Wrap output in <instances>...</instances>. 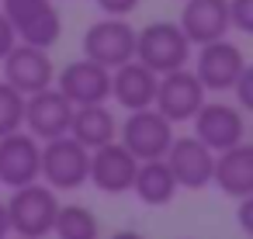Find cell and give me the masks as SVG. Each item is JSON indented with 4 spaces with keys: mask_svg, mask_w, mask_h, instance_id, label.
Wrapping results in <instances>:
<instances>
[{
    "mask_svg": "<svg viewBox=\"0 0 253 239\" xmlns=\"http://www.w3.org/2000/svg\"><path fill=\"white\" fill-rule=\"evenodd\" d=\"M191 49L194 45L187 42V35L180 32L177 21H153L146 28H135V59L146 70H153L156 77L187 66Z\"/></svg>",
    "mask_w": 253,
    "mask_h": 239,
    "instance_id": "1",
    "label": "cell"
},
{
    "mask_svg": "<svg viewBox=\"0 0 253 239\" xmlns=\"http://www.w3.org/2000/svg\"><path fill=\"white\" fill-rule=\"evenodd\" d=\"M7 208V222H11V232L25 236V239H42L52 232V218H56V208H59V198L49 184H21L14 187V194L4 201Z\"/></svg>",
    "mask_w": 253,
    "mask_h": 239,
    "instance_id": "2",
    "label": "cell"
},
{
    "mask_svg": "<svg viewBox=\"0 0 253 239\" xmlns=\"http://www.w3.org/2000/svg\"><path fill=\"white\" fill-rule=\"evenodd\" d=\"M0 11L25 45L52 49L63 35V14L52 0H0Z\"/></svg>",
    "mask_w": 253,
    "mask_h": 239,
    "instance_id": "3",
    "label": "cell"
},
{
    "mask_svg": "<svg viewBox=\"0 0 253 239\" xmlns=\"http://www.w3.org/2000/svg\"><path fill=\"white\" fill-rule=\"evenodd\" d=\"M90 170V149H84L73 135L49 139L39 149V177L52 191H77L87 184Z\"/></svg>",
    "mask_w": 253,
    "mask_h": 239,
    "instance_id": "4",
    "label": "cell"
},
{
    "mask_svg": "<svg viewBox=\"0 0 253 239\" xmlns=\"http://www.w3.org/2000/svg\"><path fill=\"white\" fill-rule=\"evenodd\" d=\"M80 49H84V59H90L104 70H115V66L135 59V28L125 18H101L84 32Z\"/></svg>",
    "mask_w": 253,
    "mask_h": 239,
    "instance_id": "5",
    "label": "cell"
},
{
    "mask_svg": "<svg viewBox=\"0 0 253 239\" xmlns=\"http://www.w3.org/2000/svg\"><path fill=\"white\" fill-rule=\"evenodd\" d=\"M118 142L142 163V159H163L170 142H173V125L156 111V108H139L128 111V118L118 128Z\"/></svg>",
    "mask_w": 253,
    "mask_h": 239,
    "instance_id": "6",
    "label": "cell"
},
{
    "mask_svg": "<svg viewBox=\"0 0 253 239\" xmlns=\"http://www.w3.org/2000/svg\"><path fill=\"white\" fill-rule=\"evenodd\" d=\"M205 94H208V90L201 87V80L194 77V70L180 66V70H170V73H163V77L156 80L153 108H156L170 125L191 121L194 111L205 104Z\"/></svg>",
    "mask_w": 253,
    "mask_h": 239,
    "instance_id": "7",
    "label": "cell"
},
{
    "mask_svg": "<svg viewBox=\"0 0 253 239\" xmlns=\"http://www.w3.org/2000/svg\"><path fill=\"white\" fill-rule=\"evenodd\" d=\"M191 121H194V139H201L211 153H222L246 139V111L229 101H205Z\"/></svg>",
    "mask_w": 253,
    "mask_h": 239,
    "instance_id": "8",
    "label": "cell"
},
{
    "mask_svg": "<svg viewBox=\"0 0 253 239\" xmlns=\"http://www.w3.org/2000/svg\"><path fill=\"white\" fill-rule=\"evenodd\" d=\"M4 63V83H11L18 94H39L45 87L56 83V66L49 59V49H39V45H25V42H14V49L0 59Z\"/></svg>",
    "mask_w": 253,
    "mask_h": 239,
    "instance_id": "9",
    "label": "cell"
},
{
    "mask_svg": "<svg viewBox=\"0 0 253 239\" xmlns=\"http://www.w3.org/2000/svg\"><path fill=\"white\" fill-rule=\"evenodd\" d=\"M246 56L236 42L229 39H215L198 45V59H194V77L201 80L205 90H232V83L239 80V73L246 70Z\"/></svg>",
    "mask_w": 253,
    "mask_h": 239,
    "instance_id": "10",
    "label": "cell"
},
{
    "mask_svg": "<svg viewBox=\"0 0 253 239\" xmlns=\"http://www.w3.org/2000/svg\"><path fill=\"white\" fill-rule=\"evenodd\" d=\"M70 118H73V104L56 87H45V90L25 97V121H21V128L28 135H35L39 142L66 135L70 132Z\"/></svg>",
    "mask_w": 253,
    "mask_h": 239,
    "instance_id": "11",
    "label": "cell"
},
{
    "mask_svg": "<svg viewBox=\"0 0 253 239\" xmlns=\"http://www.w3.org/2000/svg\"><path fill=\"white\" fill-rule=\"evenodd\" d=\"M135 170H139V159L118 142H104L97 149H90V170H87V180L104 191V194H128L132 191V180H135Z\"/></svg>",
    "mask_w": 253,
    "mask_h": 239,
    "instance_id": "12",
    "label": "cell"
},
{
    "mask_svg": "<svg viewBox=\"0 0 253 239\" xmlns=\"http://www.w3.org/2000/svg\"><path fill=\"white\" fill-rule=\"evenodd\" d=\"M73 108L80 104H108L111 101V70L90 63V59H73L59 70V83H52Z\"/></svg>",
    "mask_w": 253,
    "mask_h": 239,
    "instance_id": "13",
    "label": "cell"
},
{
    "mask_svg": "<svg viewBox=\"0 0 253 239\" xmlns=\"http://www.w3.org/2000/svg\"><path fill=\"white\" fill-rule=\"evenodd\" d=\"M167 166L177 180V187H187V191H201L211 184V166H215V153L194 139V135H173L170 149H167Z\"/></svg>",
    "mask_w": 253,
    "mask_h": 239,
    "instance_id": "14",
    "label": "cell"
},
{
    "mask_svg": "<svg viewBox=\"0 0 253 239\" xmlns=\"http://www.w3.org/2000/svg\"><path fill=\"white\" fill-rule=\"evenodd\" d=\"M39 139L28 132H11L0 135V184L4 187H21L39 180Z\"/></svg>",
    "mask_w": 253,
    "mask_h": 239,
    "instance_id": "15",
    "label": "cell"
},
{
    "mask_svg": "<svg viewBox=\"0 0 253 239\" xmlns=\"http://www.w3.org/2000/svg\"><path fill=\"white\" fill-rule=\"evenodd\" d=\"M211 184H218V191L236 198V201L253 194V146L246 139L222 149V153H215Z\"/></svg>",
    "mask_w": 253,
    "mask_h": 239,
    "instance_id": "16",
    "label": "cell"
},
{
    "mask_svg": "<svg viewBox=\"0 0 253 239\" xmlns=\"http://www.w3.org/2000/svg\"><path fill=\"white\" fill-rule=\"evenodd\" d=\"M180 32L191 45H205L215 39H225L229 32V4L225 0H184L180 11Z\"/></svg>",
    "mask_w": 253,
    "mask_h": 239,
    "instance_id": "17",
    "label": "cell"
},
{
    "mask_svg": "<svg viewBox=\"0 0 253 239\" xmlns=\"http://www.w3.org/2000/svg\"><path fill=\"white\" fill-rule=\"evenodd\" d=\"M156 73L146 70L139 59H128L122 66L111 70V97L118 108L125 111H139V108H153L156 97Z\"/></svg>",
    "mask_w": 253,
    "mask_h": 239,
    "instance_id": "18",
    "label": "cell"
},
{
    "mask_svg": "<svg viewBox=\"0 0 253 239\" xmlns=\"http://www.w3.org/2000/svg\"><path fill=\"white\" fill-rule=\"evenodd\" d=\"M66 135H73L84 149H97L118 135V121L108 104H80V108H73Z\"/></svg>",
    "mask_w": 253,
    "mask_h": 239,
    "instance_id": "19",
    "label": "cell"
},
{
    "mask_svg": "<svg viewBox=\"0 0 253 239\" xmlns=\"http://www.w3.org/2000/svg\"><path fill=\"white\" fill-rule=\"evenodd\" d=\"M132 194L149 208L170 204L173 194H177V180H173L167 159H142L139 170H135V180H132Z\"/></svg>",
    "mask_w": 253,
    "mask_h": 239,
    "instance_id": "20",
    "label": "cell"
},
{
    "mask_svg": "<svg viewBox=\"0 0 253 239\" xmlns=\"http://www.w3.org/2000/svg\"><path fill=\"white\" fill-rule=\"evenodd\" d=\"M52 232L56 239H97L101 222L87 204H59L52 218Z\"/></svg>",
    "mask_w": 253,
    "mask_h": 239,
    "instance_id": "21",
    "label": "cell"
},
{
    "mask_svg": "<svg viewBox=\"0 0 253 239\" xmlns=\"http://www.w3.org/2000/svg\"><path fill=\"white\" fill-rule=\"evenodd\" d=\"M25 121V94H18L11 83L0 80V135L18 132Z\"/></svg>",
    "mask_w": 253,
    "mask_h": 239,
    "instance_id": "22",
    "label": "cell"
},
{
    "mask_svg": "<svg viewBox=\"0 0 253 239\" xmlns=\"http://www.w3.org/2000/svg\"><path fill=\"white\" fill-rule=\"evenodd\" d=\"M229 4V28L250 35L253 32V0H225Z\"/></svg>",
    "mask_w": 253,
    "mask_h": 239,
    "instance_id": "23",
    "label": "cell"
},
{
    "mask_svg": "<svg viewBox=\"0 0 253 239\" xmlns=\"http://www.w3.org/2000/svg\"><path fill=\"white\" fill-rule=\"evenodd\" d=\"M232 94H236V108H243V111L253 108V70H250V66H246V70L239 73V80L232 83Z\"/></svg>",
    "mask_w": 253,
    "mask_h": 239,
    "instance_id": "24",
    "label": "cell"
},
{
    "mask_svg": "<svg viewBox=\"0 0 253 239\" xmlns=\"http://www.w3.org/2000/svg\"><path fill=\"white\" fill-rule=\"evenodd\" d=\"M94 4L104 11V18H128L139 7V0H94Z\"/></svg>",
    "mask_w": 253,
    "mask_h": 239,
    "instance_id": "25",
    "label": "cell"
},
{
    "mask_svg": "<svg viewBox=\"0 0 253 239\" xmlns=\"http://www.w3.org/2000/svg\"><path fill=\"white\" fill-rule=\"evenodd\" d=\"M14 42H18V35H14V28H11V21L4 18V11H0V59H4L11 49H14Z\"/></svg>",
    "mask_w": 253,
    "mask_h": 239,
    "instance_id": "26",
    "label": "cell"
},
{
    "mask_svg": "<svg viewBox=\"0 0 253 239\" xmlns=\"http://www.w3.org/2000/svg\"><path fill=\"white\" fill-rule=\"evenodd\" d=\"M239 229L250 236L253 232V215H250V198H239Z\"/></svg>",
    "mask_w": 253,
    "mask_h": 239,
    "instance_id": "27",
    "label": "cell"
},
{
    "mask_svg": "<svg viewBox=\"0 0 253 239\" xmlns=\"http://www.w3.org/2000/svg\"><path fill=\"white\" fill-rule=\"evenodd\" d=\"M11 236V222H7V208H4V201H0V239H7Z\"/></svg>",
    "mask_w": 253,
    "mask_h": 239,
    "instance_id": "28",
    "label": "cell"
},
{
    "mask_svg": "<svg viewBox=\"0 0 253 239\" xmlns=\"http://www.w3.org/2000/svg\"><path fill=\"white\" fill-rule=\"evenodd\" d=\"M108 239H142L139 232H132V229H118L115 236H108Z\"/></svg>",
    "mask_w": 253,
    "mask_h": 239,
    "instance_id": "29",
    "label": "cell"
},
{
    "mask_svg": "<svg viewBox=\"0 0 253 239\" xmlns=\"http://www.w3.org/2000/svg\"><path fill=\"white\" fill-rule=\"evenodd\" d=\"M18 239H25V236H18Z\"/></svg>",
    "mask_w": 253,
    "mask_h": 239,
    "instance_id": "30",
    "label": "cell"
}]
</instances>
